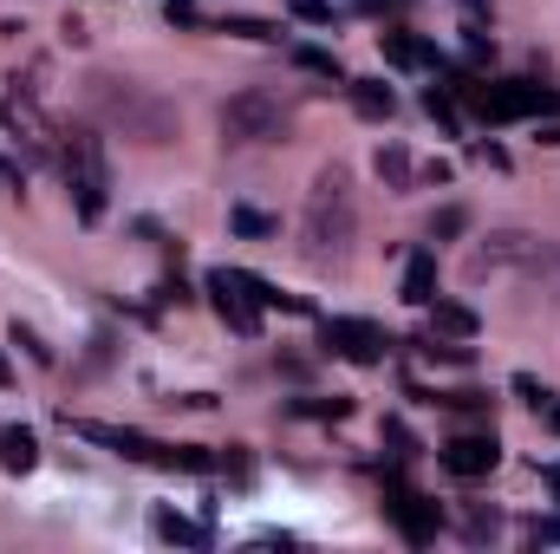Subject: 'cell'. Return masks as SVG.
I'll return each instance as SVG.
<instances>
[{
	"mask_svg": "<svg viewBox=\"0 0 560 554\" xmlns=\"http://www.w3.org/2000/svg\"><path fill=\"white\" fill-rule=\"evenodd\" d=\"M541 412H548V430H555V437H560V405H555V399H548Z\"/></svg>",
	"mask_w": 560,
	"mask_h": 554,
	"instance_id": "cell-33",
	"label": "cell"
},
{
	"mask_svg": "<svg viewBox=\"0 0 560 554\" xmlns=\"http://www.w3.org/2000/svg\"><path fill=\"white\" fill-rule=\"evenodd\" d=\"M229 229H235V235H248V242H268V235H280L275 216H261V209H242V203L229 209Z\"/></svg>",
	"mask_w": 560,
	"mask_h": 554,
	"instance_id": "cell-17",
	"label": "cell"
},
{
	"mask_svg": "<svg viewBox=\"0 0 560 554\" xmlns=\"http://www.w3.org/2000/svg\"><path fill=\"white\" fill-rule=\"evenodd\" d=\"M150 529H156L163 542H183V549H209V529H202V522H189V516H176V509H156V516H150Z\"/></svg>",
	"mask_w": 560,
	"mask_h": 554,
	"instance_id": "cell-15",
	"label": "cell"
},
{
	"mask_svg": "<svg viewBox=\"0 0 560 554\" xmlns=\"http://www.w3.org/2000/svg\"><path fill=\"white\" fill-rule=\"evenodd\" d=\"M385 516L405 529V542H436V529H443V509L430 503V496H418L405 476H385Z\"/></svg>",
	"mask_w": 560,
	"mask_h": 554,
	"instance_id": "cell-6",
	"label": "cell"
},
{
	"mask_svg": "<svg viewBox=\"0 0 560 554\" xmlns=\"http://www.w3.org/2000/svg\"><path fill=\"white\" fill-rule=\"evenodd\" d=\"M13 346H20V353H26L33 366H52V346H46V339H39L33 326H20V320H13Z\"/></svg>",
	"mask_w": 560,
	"mask_h": 554,
	"instance_id": "cell-23",
	"label": "cell"
},
{
	"mask_svg": "<svg viewBox=\"0 0 560 554\" xmlns=\"http://www.w3.org/2000/svg\"><path fill=\"white\" fill-rule=\"evenodd\" d=\"M385 59H392V66H443V53H436V46L405 39V33H385Z\"/></svg>",
	"mask_w": 560,
	"mask_h": 554,
	"instance_id": "cell-16",
	"label": "cell"
},
{
	"mask_svg": "<svg viewBox=\"0 0 560 554\" xmlns=\"http://www.w3.org/2000/svg\"><path fill=\"white\" fill-rule=\"evenodd\" d=\"M423 112H430L436 125H456V105H450V92H436V85L423 92Z\"/></svg>",
	"mask_w": 560,
	"mask_h": 554,
	"instance_id": "cell-27",
	"label": "cell"
},
{
	"mask_svg": "<svg viewBox=\"0 0 560 554\" xmlns=\"http://www.w3.org/2000/svg\"><path fill=\"white\" fill-rule=\"evenodd\" d=\"M352 112L372 118V125H385V118L398 112V92H392L385 79H352Z\"/></svg>",
	"mask_w": 560,
	"mask_h": 554,
	"instance_id": "cell-12",
	"label": "cell"
},
{
	"mask_svg": "<svg viewBox=\"0 0 560 554\" xmlns=\"http://www.w3.org/2000/svg\"><path fill=\"white\" fill-rule=\"evenodd\" d=\"M515 392H522V399H528V405H535V412H541V405H548V399H555V392H548V385H541V379H528V372H515Z\"/></svg>",
	"mask_w": 560,
	"mask_h": 554,
	"instance_id": "cell-28",
	"label": "cell"
},
{
	"mask_svg": "<svg viewBox=\"0 0 560 554\" xmlns=\"http://www.w3.org/2000/svg\"><path fill=\"white\" fill-rule=\"evenodd\" d=\"M476 307H463V300H430V333H443V339H476Z\"/></svg>",
	"mask_w": 560,
	"mask_h": 554,
	"instance_id": "cell-13",
	"label": "cell"
},
{
	"mask_svg": "<svg viewBox=\"0 0 560 554\" xmlns=\"http://www.w3.org/2000/svg\"><path fill=\"white\" fill-rule=\"evenodd\" d=\"M202 287H209V307L222 313V326H229V333H242V339H255V333H261V300L242 287L235 268H215Z\"/></svg>",
	"mask_w": 560,
	"mask_h": 554,
	"instance_id": "cell-7",
	"label": "cell"
},
{
	"mask_svg": "<svg viewBox=\"0 0 560 554\" xmlns=\"http://www.w3.org/2000/svg\"><path fill=\"white\" fill-rule=\"evenodd\" d=\"M463 13H469V20H489V13H495V0H463Z\"/></svg>",
	"mask_w": 560,
	"mask_h": 554,
	"instance_id": "cell-31",
	"label": "cell"
},
{
	"mask_svg": "<svg viewBox=\"0 0 560 554\" xmlns=\"http://www.w3.org/2000/svg\"><path fill=\"white\" fill-rule=\"evenodd\" d=\"M541 476H548V489H555V496H560V463H548V470H541Z\"/></svg>",
	"mask_w": 560,
	"mask_h": 554,
	"instance_id": "cell-34",
	"label": "cell"
},
{
	"mask_svg": "<svg viewBox=\"0 0 560 554\" xmlns=\"http://www.w3.org/2000/svg\"><path fill=\"white\" fill-rule=\"evenodd\" d=\"M463 92V105L476 112V118H489V125H509V118H555L560 112V92L548 85H482V79H469V85H456Z\"/></svg>",
	"mask_w": 560,
	"mask_h": 554,
	"instance_id": "cell-4",
	"label": "cell"
},
{
	"mask_svg": "<svg viewBox=\"0 0 560 554\" xmlns=\"http://www.w3.org/2000/svg\"><path fill=\"white\" fill-rule=\"evenodd\" d=\"M495 463H502V443H495V430H469V437H450V443H443V470H450V476H463V483L489 476Z\"/></svg>",
	"mask_w": 560,
	"mask_h": 554,
	"instance_id": "cell-10",
	"label": "cell"
},
{
	"mask_svg": "<svg viewBox=\"0 0 560 554\" xmlns=\"http://www.w3.org/2000/svg\"><path fill=\"white\" fill-rule=\"evenodd\" d=\"M287 131H293V112L280 105L275 92H242L222 112V138L229 143H280Z\"/></svg>",
	"mask_w": 560,
	"mask_h": 554,
	"instance_id": "cell-5",
	"label": "cell"
},
{
	"mask_svg": "<svg viewBox=\"0 0 560 554\" xmlns=\"http://www.w3.org/2000/svg\"><path fill=\"white\" fill-rule=\"evenodd\" d=\"M463 53H469L476 66H489V59H495V39H489L482 26H469V33H463Z\"/></svg>",
	"mask_w": 560,
	"mask_h": 554,
	"instance_id": "cell-26",
	"label": "cell"
},
{
	"mask_svg": "<svg viewBox=\"0 0 560 554\" xmlns=\"http://www.w3.org/2000/svg\"><path fill=\"white\" fill-rule=\"evenodd\" d=\"M287 13L300 26H332V0H287Z\"/></svg>",
	"mask_w": 560,
	"mask_h": 554,
	"instance_id": "cell-25",
	"label": "cell"
},
{
	"mask_svg": "<svg viewBox=\"0 0 560 554\" xmlns=\"http://www.w3.org/2000/svg\"><path fill=\"white\" fill-rule=\"evenodd\" d=\"M293 66H306V72H319V79H346V66H339L332 53H319V46H300Z\"/></svg>",
	"mask_w": 560,
	"mask_h": 554,
	"instance_id": "cell-21",
	"label": "cell"
},
{
	"mask_svg": "<svg viewBox=\"0 0 560 554\" xmlns=\"http://www.w3.org/2000/svg\"><path fill=\"white\" fill-rule=\"evenodd\" d=\"M0 385H13V366H7V359H0Z\"/></svg>",
	"mask_w": 560,
	"mask_h": 554,
	"instance_id": "cell-35",
	"label": "cell"
},
{
	"mask_svg": "<svg viewBox=\"0 0 560 554\" xmlns=\"http://www.w3.org/2000/svg\"><path fill=\"white\" fill-rule=\"evenodd\" d=\"M430 300H436V255L418 249L411 268H405V307H430Z\"/></svg>",
	"mask_w": 560,
	"mask_h": 554,
	"instance_id": "cell-14",
	"label": "cell"
},
{
	"mask_svg": "<svg viewBox=\"0 0 560 554\" xmlns=\"http://www.w3.org/2000/svg\"><path fill=\"white\" fill-rule=\"evenodd\" d=\"M319 346L339 353L346 366H385V353H392V339L365 320H319Z\"/></svg>",
	"mask_w": 560,
	"mask_h": 554,
	"instance_id": "cell-8",
	"label": "cell"
},
{
	"mask_svg": "<svg viewBox=\"0 0 560 554\" xmlns=\"http://www.w3.org/2000/svg\"><path fill=\"white\" fill-rule=\"evenodd\" d=\"M59 170H66V183H72V209H79V222H98V216H105V189H112L98 138H92V131H72V138L59 143Z\"/></svg>",
	"mask_w": 560,
	"mask_h": 554,
	"instance_id": "cell-3",
	"label": "cell"
},
{
	"mask_svg": "<svg viewBox=\"0 0 560 554\" xmlns=\"http://www.w3.org/2000/svg\"><path fill=\"white\" fill-rule=\"evenodd\" d=\"M378 176H385V189H411V157H405V143H385V150H378Z\"/></svg>",
	"mask_w": 560,
	"mask_h": 554,
	"instance_id": "cell-18",
	"label": "cell"
},
{
	"mask_svg": "<svg viewBox=\"0 0 560 554\" xmlns=\"http://www.w3.org/2000/svg\"><path fill=\"white\" fill-rule=\"evenodd\" d=\"M463 229H469V216H463V209L450 203V209H436V222H430V242H456Z\"/></svg>",
	"mask_w": 560,
	"mask_h": 554,
	"instance_id": "cell-22",
	"label": "cell"
},
{
	"mask_svg": "<svg viewBox=\"0 0 560 554\" xmlns=\"http://www.w3.org/2000/svg\"><path fill=\"white\" fill-rule=\"evenodd\" d=\"M72 424V417H66ZM85 443H105V450H118V457H131V463H156V470H170V443H156V437H143V430H118V424H98V417H79L72 424Z\"/></svg>",
	"mask_w": 560,
	"mask_h": 554,
	"instance_id": "cell-9",
	"label": "cell"
},
{
	"mask_svg": "<svg viewBox=\"0 0 560 554\" xmlns=\"http://www.w3.org/2000/svg\"><path fill=\"white\" fill-rule=\"evenodd\" d=\"M495 529H502V516H495V509H469V516H463V542H476V549H482V542H495Z\"/></svg>",
	"mask_w": 560,
	"mask_h": 554,
	"instance_id": "cell-20",
	"label": "cell"
},
{
	"mask_svg": "<svg viewBox=\"0 0 560 554\" xmlns=\"http://www.w3.org/2000/svg\"><path fill=\"white\" fill-rule=\"evenodd\" d=\"M163 7H170L176 26H202V7H196V0H163Z\"/></svg>",
	"mask_w": 560,
	"mask_h": 554,
	"instance_id": "cell-30",
	"label": "cell"
},
{
	"mask_svg": "<svg viewBox=\"0 0 560 554\" xmlns=\"http://www.w3.org/2000/svg\"><path fill=\"white\" fill-rule=\"evenodd\" d=\"M287 412L293 417H352V399H339V392L332 399H293Z\"/></svg>",
	"mask_w": 560,
	"mask_h": 554,
	"instance_id": "cell-19",
	"label": "cell"
},
{
	"mask_svg": "<svg viewBox=\"0 0 560 554\" xmlns=\"http://www.w3.org/2000/svg\"><path fill=\"white\" fill-rule=\"evenodd\" d=\"M528 535H535V542H560V522H535Z\"/></svg>",
	"mask_w": 560,
	"mask_h": 554,
	"instance_id": "cell-32",
	"label": "cell"
},
{
	"mask_svg": "<svg viewBox=\"0 0 560 554\" xmlns=\"http://www.w3.org/2000/svg\"><path fill=\"white\" fill-rule=\"evenodd\" d=\"M385 443H392V463H411V457H418V437H411L398 417H385Z\"/></svg>",
	"mask_w": 560,
	"mask_h": 554,
	"instance_id": "cell-24",
	"label": "cell"
},
{
	"mask_svg": "<svg viewBox=\"0 0 560 554\" xmlns=\"http://www.w3.org/2000/svg\"><path fill=\"white\" fill-rule=\"evenodd\" d=\"M92 105H98L105 125H118L125 138H138V143H170L176 138V112H170L156 92L131 85V79H92Z\"/></svg>",
	"mask_w": 560,
	"mask_h": 554,
	"instance_id": "cell-2",
	"label": "cell"
},
{
	"mask_svg": "<svg viewBox=\"0 0 560 554\" xmlns=\"http://www.w3.org/2000/svg\"><path fill=\"white\" fill-rule=\"evenodd\" d=\"M443 405H450V412H463V417L489 412V399H482V392H450V399H443Z\"/></svg>",
	"mask_w": 560,
	"mask_h": 554,
	"instance_id": "cell-29",
	"label": "cell"
},
{
	"mask_svg": "<svg viewBox=\"0 0 560 554\" xmlns=\"http://www.w3.org/2000/svg\"><path fill=\"white\" fill-rule=\"evenodd\" d=\"M0 470H7V476L39 470V437H33L26 424H7V430H0Z\"/></svg>",
	"mask_w": 560,
	"mask_h": 554,
	"instance_id": "cell-11",
	"label": "cell"
},
{
	"mask_svg": "<svg viewBox=\"0 0 560 554\" xmlns=\"http://www.w3.org/2000/svg\"><path fill=\"white\" fill-rule=\"evenodd\" d=\"M300 235H306V255H313L319 268L346 262V249H352V235H359L346 170H319V176H313V196H306V222H300Z\"/></svg>",
	"mask_w": 560,
	"mask_h": 554,
	"instance_id": "cell-1",
	"label": "cell"
}]
</instances>
